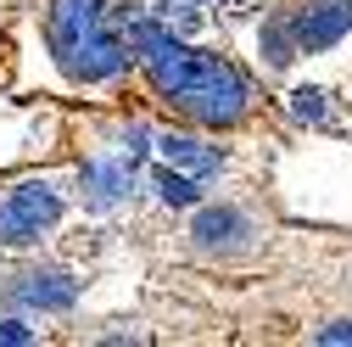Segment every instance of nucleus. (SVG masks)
I'll return each mask as SVG.
<instances>
[{"label": "nucleus", "instance_id": "obj_1", "mask_svg": "<svg viewBox=\"0 0 352 347\" xmlns=\"http://www.w3.org/2000/svg\"><path fill=\"white\" fill-rule=\"evenodd\" d=\"M146 73L157 84V96H168L173 107H185L190 118L201 123H235L246 112V84L230 62L218 56H201L190 45H162L157 56H146Z\"/></svg>", "mask_w": 352, "mask_h": 347}, {"label": "nucleus", "instance_id": "obj_2", "mask_svg": "<svg viewBox=\"0 0 352 347\" xmlns=\"http://www.w3.org/2000/svg\"><path fill=\"white\" fill-rule=\"evenodd\" d=\"M51 51L73 78L101 84L129 62V39L107 23L101 0H56L51 6Z\"/></svg>", "mask_w": 352, "mask_h": 347}, {"label": "nucleus", "instance_id": "obj_3", "mask_svg": "<svg viewBox=\"0 0 352 347\" xmlns=\"http://www.w3.org/2000/svg\"><path fill=\"white\" fill-rule=\"evenodd\" d=\"M56 219H62L56 185H45V180L12 185L6 196H0V246H34Z\"/></svg>", "mask_w": 352, "mask_h": 347}, {"label": "nucleus", "instance_id": "obj_4", "mask_svg": "<svg viewBox=\"0 0 352 347\" xmlns=\"http://www.w3.org/2000/svg\"><path fill=\"white\" fill-rule=\"evenodd\" d=\"M291 28H296L302 51H324V45L352 34V0H314V6H302L291 17Z\"/></svg>", "mask_w": 352, "mask_h": 347}, {"label": "nucleus", "instance_id": "obj_5", "mask_svg": "<svg viewBox=\"0 0 352 347\" xmlns=\"http://www.w3.org/2000/svg\"><path fill=\"white\" fill-rule=\"evenodd\" d=\"M73 297H78V286H73L62 269H28V275L12 280V302H23V308H51V314H62V308H73Z\"/></svg>", "mask_w": 352, "mask_h": 347}, {"label": "nucleus", "instance_id": "obj_6", "mask_svg": "<svg viewBox=\"0 0 352 347\" xmlns=\"http://www.w3.org/2000/svg\"><path fill=\"white\" fill-rule=\"evenodd\" d=\"M157 151H162V162L196 174V180H207V174L224 168V157H218L212 146H201V140H190V135H162V140H157Z\"/></svg>", "mask_w": 352, "mask_h": 347}, {"label": "nucleus", "instance_id": "obj_7", "mask_svg": "<svg viewBox=\"0 0 352 347\" xmlns=\"http://www.w3.org/2000/svg\"><path fill=\"white\" fill-rule=\"evenodd\" d=\"M190 235L201 246H235L241 235H252V224H246V213H235V207H207V213H196Z\"/></svg>", "mask_w": 352, "mask_h": 347}, {"label": "nucleus", "instance_id": "obj_8", "mask_svg": "<svg viewBox=\"0 0 352 347\" xmlns=\"http://www.w3.org/2000/svg\"><path fill=\"white\" fill-rule=\"evenodd\" d=\"M129 180H135V162H90L84 168V185H90V196L101 202V207H112V202H123V191H129Z\"/></svg>", "mask_w": 352, "mask_h": 347}, {"label": "nucleus", "instance_id": "obj_9", "mask_svg": "<svg viewBox=\"0 0 352 347\" xmlns=\"http://www.w3.org/2000/svg\"><path fill=\"white\" fill-rule=\"evenodd\" d=\"M157 191H162V202H168V207H196V202H201L196 174L173 168V162H162V168H157Z\"/></svg>", "mask_w": 352, "mask_h": 347}, {"label": "nucleus", "instance_id": "obj_10", "mask_svg": "<svg viewBox=\"0 0 352 347\" xmlns=\"http://www.w3.org/2000/svg\"><path fill=\"white\" fill-rule=\"evenodd\" d=\"M162 45H173V28H162V23H151V17H135V23H129V51H135L140 62L157 56Z\"/></svg>", "mask_w": 352, "mask_h": 347}, {"label": "nucleus", "instance_id": "obj_11", "mask_svg": "<svg viewBox=\"0 0 352 347\" xmlns=\"http://www.w3.org/2000/svg\"><path fill=\"white\" fill-rule=\"evenodd\" d=\"M263 51H269L274 67H285L291 51H296V28H291V23H269V28H263Z\"/></svg>", "mask_w": 352, "mask_h": 347}, {"label": "nucleus", "instance_id": "obj_12", "mask_svg": "<svg viewBox=\"0 0 352 347\" xmlns=\"http://www.w3.org/2000/svg\"><path fill=\"white\" fill-rule=\"evenodd\" d=\"M291 118L296 123H324V96L319 90H296L291 96Z\"/></svg>", "mask_w": 352, "mask_h": 347}, {"label": "nucleus", "instance_id": "obj_13", "mask_svg": "<svg viewBox=\"0 0 352 347\" xmlns=\"http://www.w3.org/2000/svg\"><path fill=\"white\" fill-rule=\"evenodd\" d=\"M0 341H6V347H28V341H34V330H28L23 319H0Z\"/></svg>", "mask_w": 352, "mask_h": 347}, {"label": "nucleus", "instance_id": "obj_14", "mask_svg": "<svg viewBox=\"0 0 352 347\" xmlns=\"http://www.w3.org/2000/svg\"><path fill=\"white\" fill-rule=\"evenodd\" d=\"M319 341H324V347H341V341H352V319H336V325H324V330H319Z\"/></svg>", "mask_w": 352, "mask_h": 347}]
</instances>
